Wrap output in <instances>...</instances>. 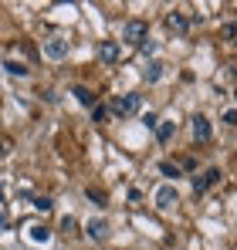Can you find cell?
I'll list each match as a JSON object with an SVG mask.
<instances>
[{"mask_svg": "<svg viewBox=\"0 0 237 250\" xmlns=\"http://www.w3.org/2000/svg\"><path fill=\"white\" fill-rule=\"evenodd\" d=\"M139 108H142V95H118L116 102H112V112H116L118 119H132V115H139Z\"/></svg>", "mask_w": 237, "mask_h": 250, "instance_id": "cell-1", "label": "cell"}, {"mask_svg": "<svg viewBox=\"0 0 237 250\" xmlns=\"http://www.w3.org/2000/svg\"><path fill=\"white\" fill-rule=\"evenodd\" d=\"M122 41L132 44V47H142V41H149V24L146 21H129L122 27Z\"/></svg>", "mask_w": 237, "mask_h": 250, "instance_id": "cell-2", "label": "cell"}, {"mask_svg": "<svg viewBox=\"0 0 237 250\" xmlns=\"http://www.w3.org/2000/svg\"><path fill=\"white\" fill-rule=\"evenodd\" d=\"M153 203H156L159 213H169V209L180 203V193H176V186H173V183H163V186L156 189V196H153Z\"/></svg>", "mask_w": 237, "mask_h": 250, "instance_id": "cell-3", "label": "cell"}, {"mask_svg": "<svg viewBox=\"0 0 237 250\" xmlns=\"http://www.w3.org/2000/svg\"><path fill=\"white\" fill-rule=\"evenodd\" d=\"M220 179H224V172H220L217 166H210L207 172H197V176H190V183H193V193H197V196H200V193H207L210 186H217Z\"/></svg>", "mask_w": 237, "mask_h": 250, "instance_id": "cell-4", "label": "cell"}, {"mask_svg": "<svg viewBox=\"0 0 237 250\" xmlns=\"http://www.w3.org/2000/svg\"><path fill=\"white\" fill-rule=\"evenodd\" d=\"M190 27H193V24H190V17H187L183 10H173V14H166V31H169V34H176V38H187V34H190Z\"/></svg>", "mask_w": 237, "mask_h": 250, "instance_id": "cell-5", "label": "cell"}, {"mask_svg": "<svg viewBox=\"0 0 237 250\" xmlns=\"http://www.w3.org/2000/svg\"><path fill=\"white\" fill-rule=\"evenodd\" d=\"M41 51H44L47 61H65V58H68V41H65V38H47Z\"/></svg>", "mask_w": 237, "mask_h": 250, "instance_id": "cell-6", "label": "cell"}, {"mask_svg": "<svg viewBox=\"0 0 237 250\" xmlns=\"http://www.w3.org/2000/svg\"><path fill=\"white\" fill-rule=\"evenodd\" d=\"M190 132H193L197 142H210V139H213V125H210L207 115H193V119H190Z\"/></svg>", "mask_w": 237, "mask_h": 250, "instance_id": "cell-7", "label": "cell"}, {"mask_svg": "<svg viewBox=\"0 0 237 250\" xmlns=\"http://www.w3.org/2000/svg\"><path fill=\"white\" fill-rule=\"evenodd\" d=\"M85 237L88 240H95V244H102V240H109V220H88L85 223Z\"/></svg>", "mask_w": 237, "mask_h": 250, "instance_id": "cell-8", "label": "cell"}, {"mask_svg": "<svg viewBox=\"0 0 237 250\" xmlns=\"http://www.w3.org/2000/svg\"><path fill=\"white\" fill-rule=\"evenodd\" d=\"M98 58H102L105 64H118V58H122V44H118V41H102Z\"/></svg>", "mask_w": 237, "mask_h": 250, "instance_id": "cell-9", "label": "cell"}, {"mask_svg": "<svg viewBox=\"0 0 237 250\" xmlns=\"http://www.w3.org/2000/svg\"><path fill=\"white\" fill-rule=\"evenodd\" d=\"M71 95H75V102H78L81 108H88V112H92V108L98 105V98H95V95H92V91H88L85 84H75V88H71Z\"/></svg>", "mask_w": 237, "mask_h": 250, "instance_id": "cell-10", "label": "cell"}, {"mask_svg": "<svg viewBox=\"0 0 237 250\" xmlns=\"http://www.w3.org/2000/svg\"><path fill=\"white\" fill-rule=\"evenodd\" d=\"M27 240H31V244H38V247H44V244L51 240V230H47V227H41V223H31V227H27Z\"/></svg>", "mask_w": 237, "mask_h": 250, "instance_id": "cell-11", "label": "cell"}, {"mask_svg": "<svg viewBox=\"0 0 237 250\" xmlns=\"http://www.w3.org/2000/svg\"><path fill=\"white\" fill-rule=\"evenodd\" d=\"M3 71H7V75H14V78H27V75H31V68H27L24 61H10V58L3 61Z\"/></svg>", "mask_w": 237, "mask_h": 250, "instance_id": "cell-12", "label": "cell"}, {"mask_svg": "<svg viewBox=\"0 0 237 250\" xmlns=\"http://www.w3.org/2000/svg\"><path fill=\"white\" fill-rule=\"evenodd\" d=\"M85 200H88V203H95L98 209L109 207V196H105V193H102L98 186H85Z\"/></svg>", "mask_w": 237, "mask_h": 250, "instance_id": "cell-13", "label": "cell"}, {"mask_svg": "<svg viewBox=\"0 0 237 250\" xmlns=\"http://www.w3.org/2000/svg\"><path fill=\"white\" fill-rule=\"evenodd\" d=\"M163 68H166L163 61H149V64H146V71H142V75H146V82H149V84L163 82Z\"/></svg>", "mask_w": 237, "mask_h": 250, "instance_id": "cell-14", "label": "cell"}, {"mask_svg": "<svg viewBox=\"0 0 237 250\" xmlns=\"http://www.w3.org/2000/svg\"><path fill=\"white\" fill-rule=\"evenodd\" d=\"M159 172H163L166 179H180V176H183L180 163H169V159H163V163H159Z\"/></svg>", "mask_w": 237, "mask_h": 250, "instance_id": "cell-15", "label": "cell"}, {"mask_svg": "<svg viewBox=\"0 0 237 250\" xmlns=\"http://www.w3.org/2000/svg\"><path fill=\"white\" fill-rule=\"evenodd\" d=\"M109 115H112V108H109V105H102V102L92 108V122H95V125H105V122H109Z\"/></svg>", "mask_w": 237, "mask_h": 250, "instance_id": "cell-16", "label": "cell"}, {"mask_svg": "<svg viewBox=\"0 0 237 250\" xmlns=\"http://www.w3.org/2000/svg\"><path fill=\"white\" fill-rule=\"evenodd\" d=\"M176 135V122H159V128H156V139L159 142H169Z\"/></svg>", "mask_w": 237, "mask_h": 250, "instance_id": "cell-17", "label": "cell"}, {"mask_svg": "<svg viewBox=\"0 0 237 250\" xmlns=\"http://www.w3.org/2000/svg\"><path fill=\"white\" fill-rule=\"evenodd\" d=\"M31 207L38 209V213H51V207H54V200H51V196H34V200H31Z\"/></svg>", "mask_w": 237, "mask_h": 250, "instance_id": "cell-18", "label": "cell"}, {"mask_svg": "<svg viewBox=\"0 0 237 250\" xmlns=\"http://www.w3.org/2000/svg\"><path fill=\"white\" fill-rule=\"evenodd\" d=\"M75 230H78V220H75V216H65V220H61V233H65V237H71Z\"/></svg>", "mask_w": 237, "mask_h": 250, "instance_id": "cell-19", "label": "cell"}, {"mask_svg": "<svg viewBox=\"0 0 237 250\" xmlns=\"http://www.w3.org/2000/svg\"><path fill=\"white\" fill-rule=\"evenodd\" d=\"M159 122H163V119H159L156 112H146V115H142V125H146L149 132H156V128H159Z\"/></svg>", "mask_w": 237, "mask_h": 250, "instance_id": "cell-20", "label": "cell"}, {"mask_svg": "<svg viewBox=\"0 0 237 250\" xmlns=\"http://www.w3.org/2000/svg\"><path fill=\"white\" fill-rule=\"evenodd\" d=\"M220 122H224V125H237V108H224Z\"/></svg>", "mask_w": 237, "mask_h": 250, "instance_id": "cell-21", "label": "cell"}, {"mask_svg": "<svg viewBox=\"0 0 237 250\" xmlns=\"http://www.w3.org/2000/svg\"><path fill=\"white\" fill-rule=\"evenodd\" d=\"M224 41L237 44V27H234V24H227V27H224Z\"/></svg>", "mask_w": 237, "mask_h": 250, "instance_id": "cell-22", "label": "cell"}, {"mask_svg": "<svg viewBox=\"0 0 237 250\" xmlns=\"http://www.w3.org/2000/svg\"><path fill=\"white\" fill-rule=\"evenodd\" d=\"M139 51H142L146 58H153V54H156V41H142V47H139Z\"/></svg>", "mask_w": 237, "mask_h": 250, "instance_id": "cell-23", "label": "cell"}, {"mask_svg": "<svg viewBox=\"0 0 237 250\" xmlns=\"http://www.w3.org/2000/svg\"><path fill=\"white\" fill-rule=\"evenodd\" d=\"M10 227V213H0V230H7Z\"/></svg>", "mask_w": 237, "mask_h": 250, "instance_id": "cell-24", "label": "cell"}, {"mask_svg": "<svg viewBox=\"0 0 237 250\" xmlns=\"http://www.w3.org/2000/svg\"><path fill=\"white\" fill-rule=\"evenodd\" d=\"M0 203H3V186H0Z\"/></svg>", "mask_w": 237, "mask_h": 250, "instance_id": "cell-25", "label": "cell"}]
</instances>
